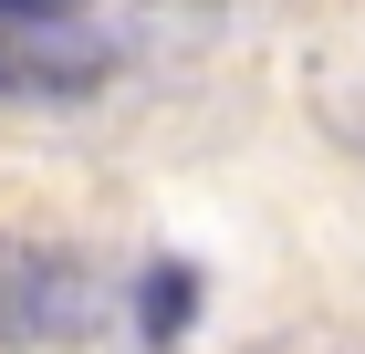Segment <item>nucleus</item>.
Listing matches in <instances>:
<instances>
[{
  "mask_svg": "<svg viewBox=\"0 0 365 354\" xmlns=\"http://www.w3.org/2000/svg\"><path fill=\"white\" fill-rule=\"evenodd\" d=\"M94 333V271L63 240L0 229V354H53Z\"/></svg>",
  "mask_w": 365,
  "mask_h": 354,
  "instance_id": "nucleus-1",
  "label": "nucleus"
},
{
  "mask_svg": "<svg viewBox=\"0 0 365 354\" xmlns=\"http://www.w3.org/2000/svg\"><path fill=\"white\" fill-rule=\"evenodd\" d=\"M115 73V53L105 42H73V31H0V94H42V105H73V94H94V83Z\"/></svg>",
  "mask_w": 365,
  "mask_h": 354,
  "instance_id": "nucleus-2",
  "label": "nucleus"
},
{
  "mask_svg": "<svg viewBox=\"0 0 365 354\" xmlns=\"http://www.w3.org/2000/svg\"><path fill=\"white\" fill-rule=\"evenodd\" d=\"M188 323H198V271H188V261H157V271L136 281V333H146L157 354H168Z\"/></svg>",
  "mask_w": 365,
  "mask_h": 354,
  "instance_id": "nucleus-3",
  "label": "nucleus"
},
{
  "mask_svg": "<svg viewBox=\"0 0 365 354\" xmlns=\"http://www.w3.org/2000/svg\"><path fill=\"white\" fill-rule=\"evenodd\" d=\"M73 21V0H0V31H53Z\"/></svg>",
  "mask_w": 365,
  "mask_h": 354,
  "instance_id": "nucleus-4",
  "label": "nucleus"
}]
</instances>
